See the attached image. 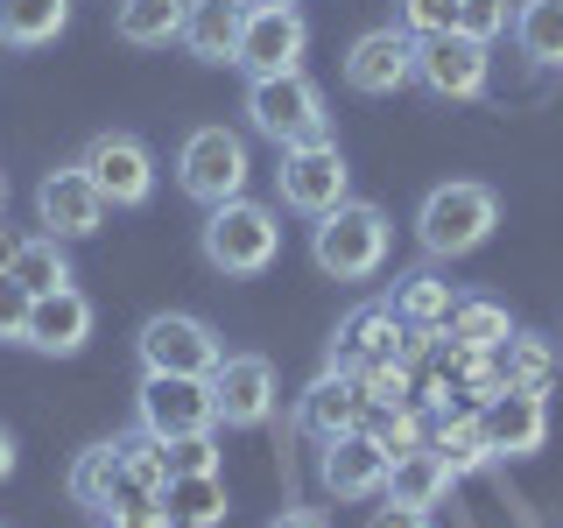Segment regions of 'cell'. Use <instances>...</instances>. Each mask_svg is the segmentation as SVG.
Here are the masks:
<instances>
[{"instance_id": "cell-36", "label": "cell", "mask_w": 563, "mask_h": 528, "mask_svg": "<svg viewBox=\"0 0 563 528\" xmlns=\"http://www.w3.org/2000/svg\"><path fill=\"white\" fill-rule=\"evenodd\" d=\"M22 324H29V289L0 275V339H22Z\"/></svg>"}, {"instance_id": "cell-22", "label": "cell", "mask_w": 563, "mask_h": 528, "mask_svg": "<svg viewBox=\"0 0 563 528\" xmlns=\"http://www.w3.org/2000/svg\"><path fill=\"white\" fill-rule=\"evenodd\" d=\"M155 507H163L169 521H184V528H211V521H225V480L219 472H169L163 493H155Z\"/></svg>"}, {"instance_id": "cell-12", "label": "cell", "mask_w": 563, "mask_h": 528, "mask_svg": "<svg viewBox=\"0 0 563 528\" xmlns=\"http://www.w3.org/2000/svg\"><path fill=\"white\" fill-rule=\"evenodd\" d=\"M211 402H219L225 430H261L275 416V366L261 352H225L211 374Z\"/></svg>"}, {"instance_id": "cell-30", "label": "cell", "mask_w": 563, "mask_h": 528, "mask_svg": "<svg viewBox=\"0 0 563 528\" xmlns=\"http://www.w3.org/2000/svg\"><path fill=\"white\" fill-rule=\"evenodd\" d=\"M451 304H457V296H451L444 275H401L395 282V317H401V324H444Z\"/></svg>"}, {"instance_id": "cell-41", "label": "cell", "mask_w": 563, "mask_h": 528, "mask_svg": "<svg viewBox=\"0 0 563 528\" xmlns=\"http://www.w3.org/2000/svg\"><path fill=\"white\" fill-rule=\"evenodd\" d=\"M8 472H14V430L0 422V480H8Z\"/></svg>"}, {"instance_id": "cell-40", "label": "cell", "mask_w": 563, "mask_h": 528, "mask_svg": "<svg viewBox=\"0 0 563 528\" xmlns=\"http://www.w3.org/2000/svg\"><path fill=\"white\" fill-rule=\"evenodd\" d=\"M14 254H22V233H8V226H0V275L14 268Z\"/></svg>"}, {"instance_id": "cell-25", "label": "cell", "mask_w": 563, "mask_h": 528, "mask_svg": "<svg viewBox=\"0 0 563 528\" xmlns=\"http://www.w3.org/2000/svg\"><path fill=\"white\" fill-rule=\"evenodd\" d=\"M70 29V0H0V43L8 50H43Z\"/></svg>"}, {"instance_id": "cell-8", "label": "cell", "mask_w": 563, "mask_h": 528, "mask_svg": "<svg viewBox=\"0 0 563 528\" xmlns=\"http://www.w3.org/2000/svg\"><path fill=\"white\" fill-rule=\"evenodd\" d=\"M219 360H225L219 331H211L205 317H190V310H163V317L141 324V366H148V374H198V381H211Z\"/></svg>"}, {"instance_id": "cell-20", "label": "cell", "mask_w": 563, "mask_h": 528, "mask_svg": "<svg viewBox=\"0 0 563 528\" xmlns=\"http://www.w3.org/2000/svg\"><path fill=\"white\" fill-rule=\"evenodd\" d=\"M451 465H444V458H437L430 444H416V451H401V458H387V501H395V507H444L451 501Z\"/></svg>"}, {"instance_id": "cell-34", "label": "cell", "mask_w": 563, "mask_h": 528, "mask_svg": "<svg viewBox=\"0 0 563 528\" xmlns=\"http://www.w3.org/2000/svg\"><path fill=\"white\" fill-rule=\"evenodd\" d=\"M401 29H409V35H444V29H457V0H401Z\"/></svg>"}, {"instance_id": "cell-27", "label": "cell", "mask_w": 563, "mask_h": 528, "mask_svg": "<svg viewBox=\"0 0 563 528\" xmlns=\"http://www.w3.org/2000/svg\"><path fill=\"white\" fill-rule=\"evenodd\" d=\"M515 43L528 64L563 70V0H521L515 8Z\"/></svg>"}, {"instance_id": "cell-4", "label": "cell", "mask_w": 563, "mask_h": 528, "mask_svg": "<svg viewBox=\"0 0 563 528\" xmlns=\"http://www.w3.org/2000/svg\"><path fill=\"white\" fill-rule=\"evenodd\" d=\"M246 120H254V134L275 141V148L324 141V128H331L324 92H317L303 70H282V78H254V85H246Z\"/></svg>"}, {"instance_id": "cell-38", "label": "cell", "mask_w": 563, "mask_h": 528, "mask_svg": "<svg viewBox=\"0 0 563 528\" xmlns=\"http://www.w3.org/2000/svg\"><path fill=\"white\" fill-rule=\"evenodd\" d=\"M99 528H163V507H106Z\"/></svg>"}, {"instance_id": "cell-42", "label": "cell", "mask_w": 563, "mask_h": 528, "mask_svg": "<svg viewBox=\"0 0 563 528\" xmlns=\"http://www.w3.org/2000/svg\"><path fill=\"white\" fill-rule=\"evenodd\" d=\"M0 205H8V176H0Z\"/></svg>"}, {"instance_id": "cell-24", "label": "cell", "mask_w": 563, "mask_h": 528, "mask_svg": "<svg viewBox=\"0 0 563 528\" xmlns=\"http://www.w3.org/2000/svg\"><path fill=\"white\" fill-rule=\"evenodd\" d=\"M493 366H500V387L550 395V381H556V345L542 339V331H507L500 352H493Z\"/></svg>"}, {"instance_id": "cell-29", "label": "cell", "mask_w": 563, "mask_h": 528, "mask_svg": "<svg viewBox=\"0 0 563 528\" xmlns=\"http://www.w3.org/2000/svg\"><path fill=\"white\" fill-rule=\"evenodd\" d=\"M8 282H22L29 296H49V289H64V282H70L64 240H57V233H35V240H22V254H14Z\"/></svg>"}, {"instance_id": "cell-10", "label": "cell", "mask_w": 563, "mask_h": 528, "mask_svg": "<svg viewBox=\"0 0 563 528\" xmlns=\"http://www.w3.org/2000/svg\"><path fill=\"white\" fill-rule=\"evenodd\" d=\"M78 169L99 184L106 205H148L155 198V155L134 134H92L78 155Z\"/></svg>"}, {"instance_id": "cell-17", "label": "cell", "mask_w": 563, "mask_h": 528, "mask_svg": "<svg viewBox=\"0 0 563 528\" xmlns=\"http://www.w3.org/2000/svg\"><path fill=\"white\" fill-rule=\"evenodd\" d=\"M317 480H324L331 501H374L387 486V451L366 430H345V437L324 444V458H317Z\"/></svg>"}, {"instance_id": "cell-35", "label": "cell", "mask_w": 563, "mask_h": 528, "mask_svg": "<svg viewBox=\"0 0 563 528\" xmlns=\"http://www.w3.org/2000/svg\"><path fill=\"white\" fill-rule=\"evenodd\" d=\"M163 465L169 472H219V444H211V430L205 437H176V444H163Z\"/></svg>"}, {"instance_id": "cell-6", "label": "cell", "mask_w": 563, "mask_h": 528, "mask_svg": "<svg viewBox=\"0 0 563 528\" xmlns=\"http://www.w3.org/2000/svg\"><path fill=\"white\" fill-rule=\"evenodd\" d=\"M345 184H352V169H345V155H339V141H296V148H282V169H275V190H282V205L289 211H303V219H324V211H339L345 205Z\"/></svg>"}, {"instance_id": "cell-2", "label": "cell", "mask_w": 563, "mask_h": 528, "mask_svg": "<svg viewBox=\"0 0 563 528\" xmlns=\"http://www.w3.org/2000/svg\"><path fill=\"white\" fill-rule=\"evenodd\" d=\"M493 226H500V198H493L486 184H437L416 211V240H422V254H437V261H457V254H472V246H486Z\"/></svg>"}, {"instance_id": "cell-23", "label": "cell", "mask_w": 563, "mask_h": 528, "mask_svg": "<svg viewBox=\"0 0 563 528\" xmlns=\"http://www.w3.org/2000/svg\"><path fill=\"white\" fill-rule=\"evenodd\" d=\"M430 451L451 465V480H472L479 465H493V444H486V422L479 409H444L430 430Z\"/></svg>"}, {"instance_id": "cell-14", "label": "cell", "mask_w": 563, "mask_h": 528, "mask_svg": "<svg viewBox=\"0 0 563 528\" xmlns=\"http://www.w3.org/2000/svg\"><path fill=\"white\" fill-rule=\"evenodd\" d=\"M479 422H486L493 458H536L550 444V402L528 395V387H500L493 402H479Z\"/></svg>"}, {"instance_id": "cell-28", "label": "cell", "mask_w": 563, "mask_h": 528, "mask_svg": "<svg viewBox=\"0 0 563 528\" xmlns=\"http://www.w3.org/2000/svg\"><path fill=\"white\" fill-rule=\"evenodd\" d=\"M444 324H451V345H465V352H500V339L515 331V324H507V310L486 304V296H457Z\"/></svg>"}, {"instance_id": "cell-31", "label": "cell", "mask_w": 563, "mask_h": 528, "mask_svg": "<svg viewBox=\"0 0 563 528\" xmlns=\"http://www.w3.org/2000/svg\"><path fill=\"white\" fill-rule=\"evenodd\" d=\"M366 437L387 451V458H401V451H416V444H430V430H422V416H416V402L409 409H366V422H360Z\"/></svg>"}, {"instance_id": "cell-13", "label": "cell", "mask_w": 563, "mask_h": 528, "mask_svg": "<svg viewBox=\"0 0 563 528\" xmlns=\"http://www.w3.org/2000/svg\"><path fill=\"white\" fill-rule=\"evenodd\" d=\"M416 78V35L409 29H366L360 43L345 50V85L366 99H387Z\"/></svg>"}, {"instance_id": "cell-39", "label": "cell", "mask_w": 563, "mask_h": 528, "mask_svg": "<svg viewBox=\"0 0 563 528\" xmlns=\"http://www.w3.org/2000/svg\"><path fill=\"white\" fill-rule=\"evenodd\" d=\"M268 528H324V521H317V515H310V507H282V515H275Z\"/></svg>"}, {"instance_id": "cell-37", "label": "cell", "mask_w": 563, "mask_h": 528, "mask_svg": "<svg viewBox=\"0 0 563 528\" xmlns=\"http://www.w3.org/2000/svg\"><path fill=\"white\" fill-rule=\"evenodd\" d=\"M366 528H437V521H430V507H395V501H387V507H374Z\"/></svg>"}, {"instance_id": "cell-15", "label": "cell", "mask_w": 563, "mask_h": 528, "mask_svg": "<svg viewBox=\"0 0 563 528\" xmlns=\"http://www.w3.org/2000/svg\"><path fill=\"white\" fill-rule=\"evenodd\" d=\"M35 219H43L57 240H85V233H99L106 198H99V184H92V176L70 163V169H49L43 184H35Z\"/></svg>"}, {"instance_id": "cell-18", "label": "cell", "mask_w": 563, "mask_h": 528, "mask_svg": "<svg viewBox=\"0 0 563 528\" xmlns=\"http://www.w3.org/2000/svg\"><path fill=\"white\" fill-rule=\"evenodd\" d=\"M85 339H92V296L85 289H49V296H29V324H22V345L35 352H57V360H70Z\"/></svg>"}, {"instance_id": "cell-21", "label": "cell", "mask_w": 563, "mask_h": 528, "mask_svg": "<svg viewBox=\"0 0 563 528\" xmlns=\"http://www.w3.org/2000/svg\"><path fill=\"white\" fill-rule=\"evenodd\" d=\"M246 8H254V0H190V14H184V43H190V57H205V64H233L240 29H246Z\"/></svg>"}, {"instance_id": "cell-11", "label": "cell", "mask_w": 563, "mask_h": 528, "mask_svg": "<svg viewBox=\"0 0 563 528\" xmlns=\"http://www.w3.org/2000/svg\"><path fill=\"white\" fill-rule=\"evenodd\" d=\"M486 43H472L465 29L444 35H416V78L430 85L437 99H479L486 92Z\"/></svg>"}, {"instance_id": "cell-32", "label": "cell", "mask_w": 563, "mask_h": 528, "mask_svg": "<svg viewBox=\"0 0 563 528\" xmlns=\"http://www.w3.org/2000/svg\"><path fill=\"white\" fill-rule=\"evenodd\" d=\"M515 14H507V0H457V29L472 35V43H493Z\"/></svg>"}, {"instance_id": "cell-5", "label": "cell", "mask_w": 563, "mask_h": 528, "mask_svg": "<svg viewBox=\"0 0 563 528\" xmlns=\"http://www.w3.org/2000/svg\"><path fill=\"white\" fill-rule=\"evenodd\" d=\"M246 176H254V163H246V141L233 128H190L184 155H176V184L205 211L225 198H246Z\"/></svg>"}, {"instance_id": "cell-44", "label": "cell", "mask_w": 563, "mask_h": 528, "mask_svg": "<svg viewBox=\"0 0 563 528\" xmlns=\"http://www.w3.org/2000/svg\"><path fill=\"white\" fill-rule=\"evenodd\" d=\"M0 528H8V521H0Z\"/></svg>"}, {"instance_id": "cell-16", "label": "cell", "mask_w": 563, "mask_h": 528, "mask_svg": "<svg viewBox=\"0 0 563 528\" xmlns=\"http://www.w3.org/2000/svg\"><path fill=\"white\" fill-rule=\"evenodd\" d=\"M395 352H401L395 304H360L339 331H331V366H339V374H374V366H387Z\"/></svg>"}, {"instance_id": "cell-9", "label": "cell", "mask_w": 563, "mask_h": 528, "mask_svg": "<svg viewBox=\"0 0 563 528\" xmlns=\"http://www.w3.org/2000/svg\"><path fill=\"white\" fill-rule=\"evenodd\" d=\"M219 422V402H211V381L198 374H148L141 381V430L176 444V437H205Z\"/></svg>"}, {"instance_id": "cell-43", "label": "cell", "mask_w": 563, "mask_h": 528, "mask_svg": "<svg viewBox=\"0 0 563 528\" xmlns=\"http://www.w3.org/2000/svg\"><path fill=\"white\" fill-rule=\"evenodd\" d=\"M163 528H184V521H169V515H163Z\"/></svg>"}, {"instance_id": "cell-3", "label": "cell", "mask_w": 563, "mask_h": 528, "mask_svg": "<svg viewBox=\"0 0 563 528\" xmlns=\"http://www.w3.org/2000/svg\"><path fill=\"white\" fill-rule=\"evenodd\" d=\"M310 254H317V268L339 275V282L380 275V261H387V211L366 205V198H345L339 211H324V219H317Z\"/></svg>"}, {"instance_id": "cell-26", "label": "cell", "mask_w": 563, "mask_h": 528, "mask_svg": "<svg viewBox=\"0 0 563 528\" xmlns=\"http://www.w3.org/2000/svg\"><path fill=\"white\" fill-rule=\"evenodd\" d=\"M184 14H190V0H120L113 29L128 35V43H141V50H163V43L184 35Z\"/></svg>"}, {"instance_id": "cell-1", "label": "cell", "mask_w": 563, "mask_h": 528, "mask_svg": "<svg viewBox=\"0 0 563 528\" xmlns=\"http://www.w3.org/2000/svg\"><path fill=\"white\" fill-rule=\"evenodd\" d=\"M205 261L219 275H268L282 254V211L254 198H225L205 211Z\"/></svg>"}, {"instance_id": "cell-33", "label": "cell", "mask_w": 563, "mask_h": 528, "mask_svg": "<svg viewBox=\"0 0 563 528\" xmlns=\"http://www.w3.org/2000/svg\"><path fill=\"white\" fill-rule=\"evenodd\" d=\"M366 381V402L374 409H409V366L401 360H387V366H374V374H360Z\"/></svg>"}, {"instance_id": "cell-7", "label": "cell", "mask_w": 563, "mask_h": 528, "mask_svg": "<svg viewBox=\"0 0 563 528\" xmlns=\"http://www.w3.org/2000/svg\"><path fill=\"white\" fill-rule=\"evenodd\" d=\"M303 43H310V22L289 8V0H254L233 64L246 78H282V70H303Z\"/></svg>"}, {"instance_id": "cell-19", "label": "cell", "mask_w": 563, "mask_h": 528, "mask_svg": "<svg viewBox=\"0 0 563 528\" xmlns=\"http://www.w3.org/2000/svg\"><path fill=\"white\" fill-rule=\"evenodd\" d=\"M366 381L360 374H339V366H324V374L310 381V395H303V430L317 437V444H331V437H345V430H360L366 422Z\"/></svg>"}]
</instances>
